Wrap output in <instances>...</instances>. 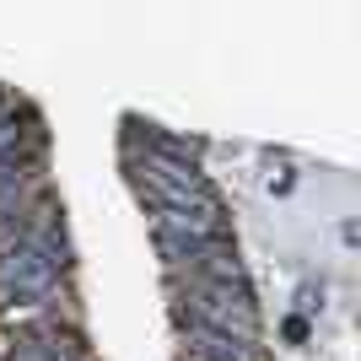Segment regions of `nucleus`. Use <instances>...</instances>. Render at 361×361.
Returning <instances> with one entry per match:
<instances>
[{
	"instance_id": "f257e3e1",
	"label": "nucleus",
	"mask_w": 361,
	"mask_h": 361,
	"mask_svg": "<svg viewBox=\"0 0 361 361\" xmlns=\"http://www.w3.org/2000/svg\"><path fill=\"white\" fill-rule=\"evenodd\" d=\"M65 270V243L49 232V216L27 226V238L16 243L11 254H0V291L11 302H32V297H49L54 281Z\"/></svg>"
},
{
	"instance_id": "423d86ee",
	"label": "nucleus",
	"mask_w": 361,
	"mask_h": 361,
	"mask_svg": "<svg viewBox=\"0 0 361 361\" xmlns=\"http://www.w3.org/2000/svg\"><path fill=\"white\" fill-rule=\"evenodd\" d=\"M286 340H307V318H286Z\"/></svg>"
},
{
	"instance_id": "39448f33",
	"label": "nucleus",
	"mask_w": 361,
	"mask_h": 361,
	"mask_svg": "<svg viewBox=\"0 0 361 361\" xmlns=\"http://www.w3.org/2000/svg\"><path fill=\"white\" fill-rule=\"evenodd\" d=\"M286 189H291V167L281 162V167L270 173V195H286Z\"/></svg>"
},
{
	"instance_id": "20e7f679",
	"label": "nucleus",
	"mask_w": 361,
	"mask_h": 361,
	"mask_svg": "<svg viewBox=\"0 0 361 361\" xmlns=\"http://www.w3.org/2000/svg\"><path fill=\"white\" fill-rule=\"evenodd\" d=\"M22 140H27V124L22 119H0V162H11Z\"/></svg>"
},
{
	"instance_id": "7ed1b4c3",
	"label": "nucleus",
	"mask_w": 361,
	"mask_h": 361,
	"mask_svg": "<svg viewBox=\"0 0 361 361\" xmlns=\"http://www.w3.org/2000/svg\"><path fill=\"white\" fill-rule=\"evenodd\" d=\"M27 178H32V167L22 162V157H11V162H0V200L22 195V189H27Z\"/></svg>"
},
{
	"instance_id": "0eeeda50",
	"label": "nucleus",
	"mask_w": 361,
	"mask_h": 361,
	"mask_svg": "<svg viewBox=\"0 0 361 361\" xmlns=\"http://www.w3.org/2000/svg\"><path fill=\"white\" fill-rule=\"evenodd\" d=\"M11 361H54V356H44V350H22V356H11Z\"/></svg>"
},
{
	"instance_id": "f03ea898",
	"label": "nucleus",
	"mask_w": 361,
	"mask_h": 361,
	"mask_svg": "<svg viewBox=\"0 0 361 361\" xmlns=\"http://www.w3.org/2000/svg\"><path fill=\"white\" fill-rule=\"evenodd\" d=\"M189 307L200 329L211 334H226V340H238V345H254L259 340V313H254V297L248 286H226V281H189Z\"/></svg>"
}]
</instances>
